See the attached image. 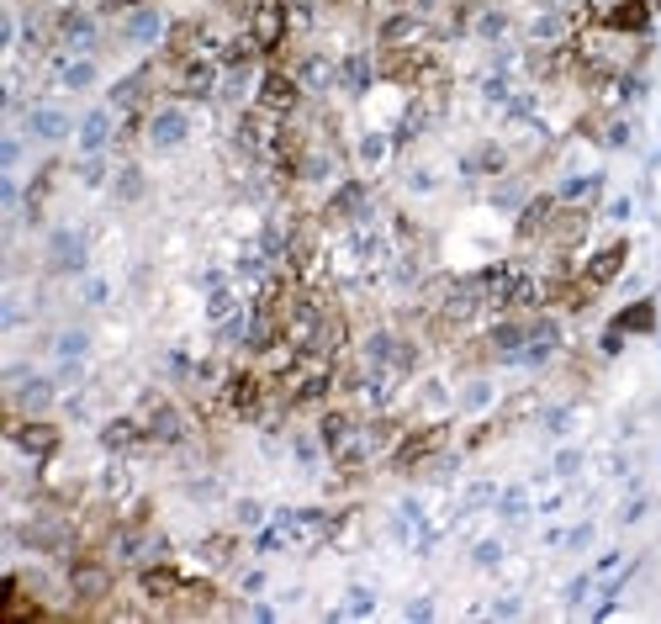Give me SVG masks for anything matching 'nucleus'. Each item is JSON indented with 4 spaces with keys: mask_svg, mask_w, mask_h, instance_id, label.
<instances>
[{
    "mask_svg": "<svg viewBox=\"0 0 661 624\" xmlns=\"http://www.w3.org/2000/svg\"><path fill=\"white\" fill-rule=\"evenodd\" d=\"M6 439H11L16 450H27L32 461H48V455L59 450V424L43 418V413H16V408H6Z\"/></svg>",
    "mask_w": 661,
    "mask_h": 624,
    "instance_id": "obj_1",
    "label": "nucleus"
},
{
    "mask_svg": "<svg viewBox=\"0 0 661 624\" xmlns=\"http://www.w3.org/2000/svg\"><path fill=\"white\" fill-rule=\"evenodd\" d=\"M112 587H117V577H112V566H106L101 556H90V550H85V556L69 561V593H75L85 609H90V603H106V598H112Z\"/></svg>",
    "mask_w": 661,
    "mask_h": 624,
    "instance_id": "obj_2",
    "label": "nucleus"
},
{
    "mask_svg": "<svg viewBox=\"0 0 661 624\" xmlns=\"http://www.w3.org/2000/svg\"><path fill=\"white\" fill-rule=\"evenodd\" d=\"M249 32H254V43H260V53H281L291 43V6L286 0H260V6L249 11Z\"/></svg>",
    "mask_w": 661,
    "mask_h": 624,
    "instance_id": "obj_3",
    "label": "nucleus"
},
{
    "mask_svg": "<svg viewBox=\"0 0 661 624\" xmlns=\"http://www.w3.org/2000/svg\"><path fill=\"white\" fill-rule=\"evenodd\" d=\"M302 101V80L291 75V69H265L260 85H254V106H265L275 117H291Z\"/></svg>",
    "mask_w": 661,
    "mask_h": 624,
    "instance_id": "obj_4",
    "label": "nucleus"
},
{
    "mask_svg": "<svg viewBox=\"0 0 661 624\" xmlns=\"http://www.w3.org/2000/svg\"><path fill=\"white\" fill-rule=\"evenodd\" d=\"M138 418H143V434H149L154 445H180V439H186V413L164 397H149Z\"/></svg>",
    "mask_w": 661,
    "mask_h": 624,
    "instance_id": "obj_5",
    "label": "nucleus"
},
{
    "mask_svg": "<svg viewBox=\"0 0 661 624\" xmlns=\"http://www.w3.org/2000/svg\"><path fill=\"white\" fill-rule=\"evenodd\" d=\"M445 445V424H429V429H413V434H402V445H392V471H413L418 461H429V455Z\"/></svg>",
    "mask_w": 661,
    "mask_h": 624,
    "instance_id": "obj_6",
    "label": "nucleus"
},
{
    "mask_svg": "<svg viewBox=\"0 0 661 624\" xmlns=\"http://www.w3.org/2000/svg\"><path fill=\"white\" fill-rule=\"evenodd\" d=\"M587 223H593V212L587 207H556V217H550V233H545V249H577L582 238H587Z\"/></svg>",
    "mask_w": 661,
    "mask_h": 624,
    "instance_id": "obj_7",
    "label": "nucleus"
},
{
    "mask_svg": "<svg viewBox=\"0 0 661 624\" xmlns=\"http://www.w3.org/2000/svg\"><path fill=\"white\" fill-rule=\"evenodd\" d=\"M381 53H397V48H424L429 43V27L424 16H392V22H381Z\"/></svg>",
    "mask_w": 661,
    "mask_h": 624,
    "instance_id": "obj_8",
    "label": "nucleus"
},
{
    "mask_svg": "<svg viewBox=\"0 0 661 624\" xmlns=\"http://www.w3.org/2000/svg\"><path fill=\"white\" fill-rule=\"evenodd\" d=\"M624 254H630V244H624V238H619V244H609L603 254H593V260L582 265V281L593 286V291H603V286H609L614 275L624 270Z\"/></svg>",
    "mask_w": 661,
    "mask_h": 624,
    "instance_id": "obj_9",
    "label": "nucleus"
},
{
    "mask_svg": "<svg viewBox=\"0 0 661 624\" xmlns=\"http://www.w3.org/2000/svg\"><path fill=\"white\" fill-rule=\"evenodd\" d=\"M186 112L180 106H164V112H154L149 117V143L154 149H175V143H186Z\"/></svg>",
    "mask_w": 661,
    "mask_h": 624,
    "instance_id": "obj_10",
    "label": "nucleus"
},
{
    "mask_svg": "<svg viewBox=\"0 0 661 624\" xmlns=\"http://www.w3.org/2000/svg\"><path fill=\"white\" fill-rule=\"evenodd\" d=\"M122 38L127 43H159L164 38V16L154 6H138L133 16H122Z\"/></svg>",
    "mask_w": 661,
    "mask_h": 624,
    "instance_id": "obj_11",
    "label": "nucleus"
},
{
    "mask_svg": "<svg viewBox=\"0 0 661 624\" xmlns=\"http://www.w3.org/2000/svg\"><path fill=\"white\" fill-rule=\"evenodd\" d=\"M138 587H143V593H149L154 603H175V593H180L186 582H180V572H170V566H143V572H138Z\"/></svg>",
    "mask_w": 661,
    "mask_h": 624,
    "instance_id": "obj_12",
    "label": "nucleus"
},
{
    "mask_svg": "<svg viewBox=\"0 0 661 624\" xmlns=\"http://www.w3.org/2000/svg\"><path fill=\"white\" fill-rule=\"evenodd\" d=\"M556 207H561L556 196H535V201H529L524 217H519V238H540V244H545V233H550V217H556Z\"/></svg>",
    "mask_w": 661,
    "mask_h": 624,
    "instance_id": "obj_13",
    "label": "nucleus"
},
{
    "mask_svg": "<svg viewBox=\"0 0 661 624\" xmlns=\"http://www.w3.org/2000/svg\"><path fill=\"white\" fill-rule=\"evenodd\" d=\"M138 439H149V434H143V418H112V424L101 429V445H106V450H117V455H122V450H133Z\"/></svg>",
    "mask_w": 661,
    "mask_h": 624,
    "instance_id": "obj_14",
    "label": "nucleus"
},
{
    "mask_svg": "<svg viewBox=\"0 0 661 624\" xmlns=\"http://www.w3.org/2000/svg\"><path fill=\"white\" fill-rule=\"evenodd\" d=\"M53 270H80L85 265V238L80 233H53Z\"/></svg>",
    "mask_w": 661,
    "mask_h": 624,
    "instance_id": "obj_15",
    "label": "nucleus"
},
{
    "mask_svg": "<svg viewBox=\"0 0 661 624\" xmlns=\"http://www.w3.org/2000/svg\"><path fill=\"white\" fill-rule=\"evenodd\" d=\"M27 127H32L38 138H64V133H69V117L53 112V106H32V112H27Z\"/></svg>",
    "mask_w": 661,
    "mask_h": 624,
    "instance_id": "obj_16",
    "label": "nucleus"
},
{
    "mask_svg": "<svg viewBox=\"0 0 661 624\" xmlns=\"http://www.w3.org/2000/svg\"><path fill=\"white\" fill-rule=\"evenodd\" d=\"M651 323H656V307L651 302H635V307H624L619 318H614V334H651Z\"/></svg>",
    "mask_w": 661,
    "mask_h": 624,
    "instance_id": "obj_17",
    "label": "nucleus"
},
{
    "mask_svg": "<svg viewBox=\"0 0 661 624\" xmlns=\"http://www.w3.org/2000/svg\"><path fill=\"white\" fill-rule=\"evenodd\" d=\"M503 170H508V154L498 143H482V149L471 154V175H503Z\"/></svg>",
    "mask_w": 661,
    "mask_h": 624,
    "instance_id": "obj_18",
    "label": "nucleus"
},
{
    "mask_svg": "<svg viewBox=\"0 0 661 624\" xmlns=\"http://www.w3.org/2000/svg\"><path fill=\"white\" fill-rule=\"evenodd\" d=\"M106 138H112V127H106V112H90V117L80 122V143H85L90 154H96V149H101Z\"/></svg>",
    "mask_w": 661,
    "mask_h": 624,
    "instance_id": "obj_19",
    "label": "nucleus"
},
{
    "mask_svg": "<svg viewBox=\"0 0 661 624\" xmlns=\"http://www.w3.org/2000/svg\"><path fill=\"white\" fill-rule=\"evenodd\" d=\"M630 6H635V0H587V11H593V22H598V27H614Z\"/></svg>",
    "mask_w": 661,
    "mask_h": 624,
    "instance_id": "obj_20",
    "label": "nucleus"
},
{
    "mask_svg": "<svg viewBox=\"0 0 661 624\" xmlns=\"http://www.w3.org/2000/svg\"><path fill=\"white\" fill-rule=\"evenodd\" d=\"M339 85L365 90V85H371V59H344V64H339Z\"/></svg>",
    "mask_w": 661,
    "mask_h": 624,
    "instance_id": "obj_21",
    "label": "nucleus"
},
{
    "mask_svg": "<svg viewBox=\"0 0 661 624\" xmlns=\"http://www.w3.org/2000/svg\"><path fill=\"white\" fill-rule=\"evenodd\" d=\"M59 75H64V85H69V90H85L90 80H96V69H90V59H69V64L59 69Z\"/></svg>",
    "mask_w": 661,
    "mask_h": 624,
    "instance_id": "obj_22",
    "label": "nucleus"
},
{
    "mask_svg": "<svg viewBox=\"0 0 661 624\" xmlns=\"http://www.w3.org/2000/svg\"><path fill=\"white\" fill-rule=\"evenodd\" d=\"M201 556H207L212 566H228L233 561V535H212L207 545H201Z\"/></svg>",
    "mask_w": 661,
    "mask_h": 624,
    "instance_id": "obj_23",
    "label": "nucleus"
},
{
    "mask_svg": "<svg viewBox=\"0 0 661 624\" xmlns=\"http://www.w3.org/2000/svg\"><path fill=\"white\" fill-rule=\"evenodd\" d=\"M117 191H122V196H138V191H143V175L133 170V164H122V175H117Z\"/></svg>",
    "mask_w": 661,
    "mask_h": 624,
    "instance_id": "obj_24",
    "label": "nucleus"
},
{
    "mask_svg": "<svg viewBox=\"0 0 661 624\" xmlns=\"http://www.w3.org/2000/svg\"><path fill=\"white\" fill-rule=\"evenodd\" d=\"M80 350H85V334H64V344H59V355H64V360H75Z\"/></svg>",
    "mask_w": 661,
    "mask_h": 624,
    "instance_id": "obj_25",
    "label": "nucleus"
}]
</instances>
